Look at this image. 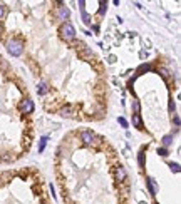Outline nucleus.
I'll use <instances>...</instances> for the list:
<instances>
[{
    "label": "nucleus",
    "instance_id": "dca6fc26",
    "mask_svg": "<svg viewBox=\"0 0 181 204\" xmlns=\"http://www.w3.org/2000/svg\"><path fill=\"white\" fill-rule=\"evenodd\" d=\"M106 7H107V4H106V2H101V9H99V13H104L106 12Z\"/></svg>",
    "mask_w": 181,
    "mask_h": 204
},
{
    "label": "nucleus",
    "instance_id": "4468645a",
    "mask_svg": "<svg viewBox=\"0 0 181 204\" xmlns=\"http://www.w3.org/2000/svg\"><path fill=\"white\" fill-rule=\"evenodd\" d=\"M158 154H159V156H163V157H164V156H168V149H166V147H161V149H158Z\"/></svg>",
    "mask_w": 181,
    "mask_h": 204
},
{
    "label": "nucleus",
    "instance_id": "2eb2a0df",
    "mask_svg": "<svg viewBox=\"0 0 181 204\" xmlns=\"http://www.w3.org/2000/svg\"><path fill=\"white\" fill-rule=\"evenodd\" d=\"M118 122H119V124H121L122 127H127V120H126V119H124V117H119V119H118Z\"/></svg>",
    "mask_w": 181,
    "mask_h": 204
},
{
    "label": "nucleus",
    "instance_id": "423d86ee",
    "mask_svg": "<svg viewBox=\"0 0 181 204\" xmlns=\"http://www.w3.org/2000/svg\"><path fill=\"white\" fill-rule=\"evenodd\" d=\"M146 183H147V187H149V192L154 196V194H156V183H154V179H153V177H147Z\"/></svg>",
    "mask_w": 181,
    "mask_h": 204
},
{
    "label": "nucleus",
    "instance_id": "7ed1b4c3",
    "mask_svg": "<svg viewBox=\"0 0 181 204\" xmlns=\"http://www.w3.org/2000/svg\"><path fill=\"white\" fill-rule=\"evenodd\" d=\"M20 109L25 112V114H32V112H34V102L30 101V99H25V101L20 104Z\"/></svg>",
    "mask_w": 181,
    "mask_h": 204
},
{
    "label": "nucleus",
    "instance_id": "ddd939ff",
    "mask_svg": "<svg viewBox=\"0 0 181 204\" xmlns=\"http://www.w3.org/2000/svg\"><path fill=\"white\" fill-rule=\"evenodd\" d=\"M169 167H171V171H174V172H180V164H178V162H169Z\"/></svg>",
    "mask_w": 181,
    "mask_h": 204
},
{
    "label": "nucleus",
    "instance_id": "6e6552de",
    "mask_svg": "<svg viewBox=\"0 0 181 204\" xmlns=\"http://www.w3.org/2000/svg\"><path fill=\"white\" fill-rule=\"evenodd\" d=\"M133 124H134L138 129H143V124H141V117H139V114L133 115Z\"/></svg>",
    "mask_w": 181,
    "mask_h": 204
},
{
    "label": "nucleus",
    "instance_id": "f257e3e1",
    "mask_svg": "<svg viewBox=\"0 0 181 204\" xmlns=\"http://www.w3.org/2000/svg\"><path fill=\"white\" fill-rule=\"evenodd\" d=\"M59 34L66 42H69V40H74V38H76V29H74V25H72L71 22H64L59 29Z\"/></svg>",
    "mask_w": 181,
    "mask_h": 204
},
{
    "label": "nucleus",
    "instance_id": "6ab92c4d",
    "mask_svg": "<svg viewBox=\"0 0 181 204\" xmlns=\"http://www.w3.org/2000/svg\"><path fill=\"white\" fill-rule=\"evenodd\" d=\"M169 111H174V102H169Z\"/></svg>",
    "mask_w": 181,
    "mask_h": 204
},
{
    "label": "nucleus",
    "instance_id": "39448f33",
    "mask_svg": "<svg viewBox=\"0 0 181 204\" xmlns=\"http://www.w3.org/2000/svg\"><path fill=\"white\" fill-rule=\"evenodd\" d=\"M114 174H116V177H118L119 181H126V179H127V174H126V171H124V167H122V166H116V167H114Z\"/></svg>",
    "mask_w": 181,
    "mask_h": 204
},
{
    "label": "nucleus",
    "instance_id": "1a4fd4ad",
    "mask_svg": "<svg viewBox=\"0 0 181 204\" xmlns=\"http://www.w3.org/2000/svg\"><path fill=\"white\" fill-rule=\"evenodd\" d=\"M37 92H39V95H44V94L47 92V85L44 84V82H40V84L37 85Z\"/></svg>",
    "mask_w": 181,
    "mask_h": 204
},
{
    "label": "nucleus",
    "instance_id": "aec40b11",
    "mask_svg": "<svg viewBox=\"0 0 181 204\" xmlns=\"http://www.w3.org/2000/svg\"><path fill=\"white\" fill-rule=\"evenodd\" d=\"M174 124H176V126H180V117H178V115H174Z\"/></svg>",
    "mask_w": 181,
    "mask_h": 204
},
{
    "label": "nucleus",
    "instance_id": "f03ea898",
    "mask_svg": "<svg viewBox=\"0 0 181 204\" xmlns=\"http://www.w3.org/2000/svg\"><path fill=\"white\" fill-rule=\"evenodd\" d=\"M7 50H9V54H12L13 57H19L22 54V50H24V47H22V44L17 42V40H10V42L7 44Z\"/></svg>",
    "mask_w": 181,
    "mask_h": 204
},
{
    "label": "nucleus",
    "instance_id": "9d476101",
    "mask_svg": "<svg viewBox=\"0 0 181 204\" xmlns=\"http://www.w3.org/2000/svg\"><path fill=\"white\" fill-rule=\"evenodd\" d=\"M171 142H173V136H171V134H168V136L163 137V146H164V147H168Z\"/></svg>",
    "mask_w": 181,
    "mask_h": 204
},
{
    "label": "nucleus",
    "instance_id": "f8f14e48",
    "mask_svg": "<svg viewBox=\"0 0 181 204\" xmlns=\"http://www.w3.org/2000/svg\"><path fill=\"white\" fill-rule=\"evenodd\" d=\"M82 20H84V24H87V25H91V15H87L86 12H82Z\"/></svg>",
    "mask_w": 181,
    "mask_h": 204
},
{
    "label": "nucleus",
    "instance_id": "f3484780",
    "mask_svg": "<svg viewBox=\"0 0 181 204\" xmlns=\"http://www.w3.org/2000/svg\"><path fill=\"white\" fill-rule=\"evenodd\" d=\"M139 166H141V167L144 166V154H143V152L139 154Z\"/></svg>",
    "mask_w": 181,
    "mask_h": 204
},
{
    "label": "nucleus",
    "instance_id": "20e7f679",
    "mask_svg": "<svg viewBox=\"0 0 181 204\" xmlns=\"http://www.w3.org/2000/svg\"><path fill=\"white\" fill-rule=\"evenodd\" d=\"M80 139H82V142L84 144H92L94 142V134L91 131H84V132H80Z\"/></svg>",
    "mask_w": 181,
    "mask_h": 204
},
{
    "label": "nucleus",
    "instance_id": "0eeeda50",
    "mask_svg": "<svg viewBox=\"0 0 181 204\" xmlns=\"http://www.w3.org/2000/svg\"><path fill=\"white\" fill-rule=\"evenodd\" d=\"M69 13H71V12H69L67 7H60V9H59V18H60V20H66V18L69 17Z\"/></svg>",
    "mask_w": 181,
    "mask_h": 204
},
{
    "label": "nucleus",
    "instance_id": "9b49d317",
    "mask_svg": "<svg viewBox=\"0 0 181 204\" xmlns=\"http://www.w3.org/2000/svg\"><path fill=\"white\" fill-rule=\"evenodd\" d=\"M45 144H47V137H42V139H40V144H39V152H42V151H44Z\"/></svg>",
    "mask_w": 181,
    "mask_h": 204
},
{
    "label": "nucleus",
    "instance_id": "a211bd4d",
    "mask_svg": "<svg viewBox=\"0 0 181 204\" xmlns=\"http://www.w3.org/2000/svg\"><path fill=\"white\" fill-rule=\"evenodd\" d=\"M4 13H5V9H4V5L0 4V18L4 17Z\"/></svg>",
    "mask_w": 181,
    "mask_h": 204
}]
</instances>
